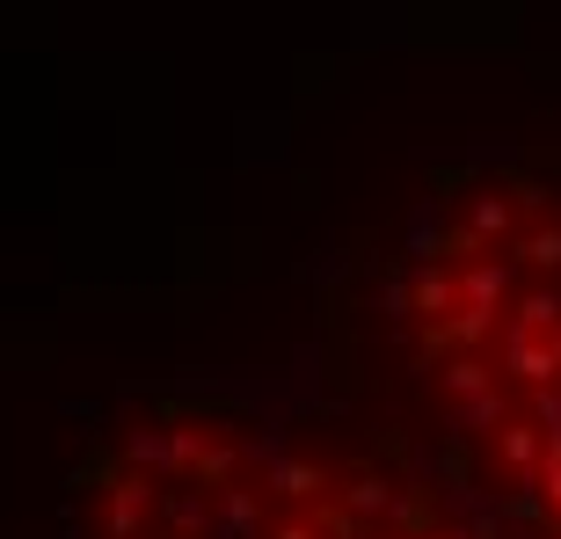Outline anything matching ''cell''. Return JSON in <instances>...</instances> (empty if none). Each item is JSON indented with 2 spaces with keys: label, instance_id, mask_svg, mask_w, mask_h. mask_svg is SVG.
<instances>
[{
  "label": "cell",
  "instance_id": "obj_1",
  "mask_svg": "<svg viewBox=\"0 0 561 539\" xmlns=\"http://www.w3.org/2000/svg\"><path fill=\"white\" fill-rule=\"evenodd\" d=\"M511 379H525V387H547L554 379V351H540V343H511Z\"/></svg>",
  "mask_w": 561,
  "mask_h": 539
},
{
  "label": "cell",
  "instance_id": "obj_2",
  "mask_svg": "<svg viewBox=\"0 0 561 539\" xmlns=\"http://www.w3.org/2000/svg\"><path fill=\"white\" fill-rule=\"evenodd\" d=\"M445 387H453V394H489V365H481V357H453V365H445Z\"/></svg>",
  "mask_w": 561,
  "mask_h": 539
},
{
  "label": "cell",
  "instance_id": "obj_3",
  "mask_svg": "<svg viewBox=\"0 0 561 539\" xmlns=\"http://www.w3.org/2000/svg\"><path fill=\"white\" fill-rule=\"evenodd\" d=\"M271 489H277V496H313V489H321V474H313V467H299V459H285V467L271 474Z\"/></svg>",
  "mask_w": 561,
  "mask_h": 539
},
{
  "label": "cell",
  "instance_id": "obj_4",
  "mask_svg": "<svg viewBox=\"0 0 561 539\" xmlns=\"http://www.w3.org/2000/svg\"><path fill=\"white\" fill-rule=\"evenodd\" d=\"M496 291H503V263H481L474 277H467V299H474V307H496Z\"/></svg>",
  "mask_w": 561,
  "mask_h": 539
},
{
  "label": "cell",
  "instance_id": "obj_5",
  "mask_svg": "<svg viewBox=\"0 0 561 539\" xmlns=\"http://www.w3.org/2000/svg\"><path fill=\"white\" fill-rule=\"evenodd\" d=\"M416 307L423 313H445V307H453V277H445V270H431V277L416 285Z\"/></svg>",
  "mask_w": 561,
  "mask_h": 539
},
{
  "label": "cell",
  "instance_id": "obj_6",
  "mask_svg": "<svg viewBox=\"0 0 561 539\" xmlns=\"http://www.w3.org/2000/svg\"><path fill=\"white\" fill-rule=\"evenodd\" d=\"M139 503H146V481H125V489H117V511H110V525H117V532H131V525H139Z\"/></svg>",
  "mask_w": 561,
  "mask_h": 539
},
{
  "label": "cell",
  "instance_id": "obj_7",
  "mask_svg": "<svg viewBox=\"0 0 561 539\" xmlns=\"http://www.w3.org/2000/svg\"><path fill=\"white\" fill-rule=\"evenodd\" d=\"M511 227V205H503V197H481L474 205V233H503Z\"/></svg>",
  "mask_w": 561,
  "mask_h": 539
},
{
  "label": "cell",
  "instance_id": "obj_8",
  "mask_svg": "<svg viewBox=\"0 0 561 539\" xmlns=\"http://www.w3.org/2000/svg\"><path fill=\"white\" fill-rule=\"evenodd\" d=\"M351 503L365 511V518H373V511H387V481H373V474H365V481H351Z\"/></svg>",
  "mask_w": 561,
  "mask_h": 539
},
{
  "label": "cell",
  "instance_id": "obj_9",
  "mask_svg": "<svg viewBox=\"0 0 561 539\" xmlns=\"http://www.w3.org/2000/svg\"><path fill=\"white\" fill-rule=\"evenodd\" d=\"M496 445H503V459H511V467H525V459H533V431H518V423H511Z\"/></svg>",
  "mask_w": 561,
  "mask_h": 539
},
{
  "label": "cell",
  "instance_id": "obj_10",
  "mask_svg": "<svg viewBox=\"0 0 561 539\" xmlns=\"http://www.w3.org/2000/svg\"><path fill=\"white\" fill-rule=\"evenodd\" d=\"M554 313H561V299H554V291H540V299H525V321H533V329H547Z\"/></svg>",
  "mask_w": 561,
  "mask_h": 539
},
{
  "label": "cell",
  "instance_id": "obj_11",
  "mask_svg": "<svg viewBox=\"0 0 561 539\" xmlns=\"http://www.w3.org/2000/svg\"><path fill=\"white\" fill-rule=\"evenodd\" d=\"M525 255H533V263H547V270H554V263H561V233H540V241H533V249H525Z\"/></svg>",
  "mask_w": 561,
  "mask_h": 539
},
{
  "label": "cell",
  "instance_id": "obj_12",
  "mask_svg": "<svg viewBox=\"0 0 561 539\" xmlns=\"http://www.w3.org/2000/svg\"><path fill=\"white\" fill-rule=\"evenodd\" d=\"M540 489H547V503L561 511V459H547V481H540Z\"/></svg>",
  "mask_w": 561,
  "mask_h": 539
},
{
  "label": "cell",
  "instance_id": "obj_13",
  "mask_svg": "<svg viewBox=\"0 0 561 539\" xmlns=\"http://www.w3.org/2000/svg\"><path fill=\"white\" fill-rule=\"evenodd\" d=\"M277 539H313V532H307V525H285V532H277Z\"/></svg>",
  "mask_w": 561,
  "mask_h": 539
}]
</instances>
